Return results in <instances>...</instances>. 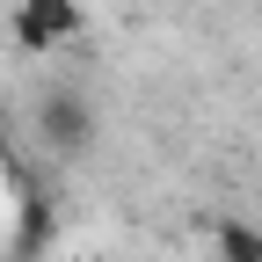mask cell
I'll list each match as a JSON object with an SVG mask.
<instances>
[{"label": "cell", "mask_w": 262, "mask_h": 262, "mask_svg": "<svg viewBox=\"0 0 262 262\" xmlns=\"http://www.w3.org/2000/svg\"><path fill=\"white\" fill-rule=\"evenodd\" d=\"M37 139L51 146V153H88L95 146V102L80 88H44V102H37Z\"/></svg>", "instance_id": "1"}, {"label": "cell", "mask_w": 262, "mask_h": 262, "mask_svg": "<svg viewBox=\"0 0 262 262\" xmlns=\"http://www.w3.org/2000/svg\"><path fill=\"white\" fill-rule=\"evenodd\" d=\"M80 29V0H22L15 8V44L22 51H58Z\"/></svg>", "instance_id": "2"}, {"label": "cell", "mask_w": 262, "mask_h": 262, "mask_svg": "<svg viewBox=\"0 0 262 262\" xmlns=\"http://www.w3.org/2000/svg\"><path fill=\"white\" fill-rule=\"evenodd\" d=\"M51 233H58V204H51L44 189H22V196H15V233H8V255H15V262L44 255V248H51Z\"/></svg>", "instance_id": "3"}, {"label": "cell", "mask_w": 262, "mask_h": 262, "mask_svg": "<svg viewBox=\"0 0 262 262\" xmlns=\"http://www.w3.org/2000/svg\"><path fill=\"white\" fill-rule=\"evenodd\" d=\"M219 262H262V226L226 219V226H219Z\"/></svg>", "instance_id": "4"}, {"label": "cell", "mask_w": 262, "mask_h": 262, "mask_svg": "<svg viewBox=\"0 0 262 262\" xmlns=\"http://www.w3.org/2000/svg\"><path fill=\"white\" fill-rule=\"evenodd\" d=\"M0 160H8V146H0Z\"/></svg>", "instance_id": "5"}]
</instances>
